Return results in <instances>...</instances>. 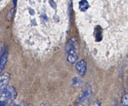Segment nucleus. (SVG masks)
Instances as JSON below:
<instances>
[{
    "label": "nucleus",
    "instance_id": "nucleus-18",
    "mask_svg": "<svg viewBox=\"0 0 128 106\" xmlns=\"http://www.w3.org/2000/svg\"></svg>",
    "mask_w": 128,
    "mask_h": 106
},
{
    "label": "nucleus",
    "instance_id": "nucleus-9",
    "mask_svg": "<svg viewBox=\"0 0 128 106\" xmlns=\"http://www.w3.org/2000/svg\"><path fill=\"white\" fill-rule=\"evenodd\" d=\"M121 106H128V94L125 95L121 102Z\"/></svg>",
    "mask_w": 128,
    "mask_h": 106
},
{
    "label": "nucleus",
    "instance_id": "nucleus-15",
    "mask_svg": "<svg viewBox=\"0 0 128 106\" xmlns=\"http://www.w3.org/2000/svg\"><path fill=\"white\" fill-rule=\"evenodd\" d=\"M78 106H84V105H81V104H80V105H79Z\"/></svg>",
    "mask_w": 128,
    "mask_h": 106
},
{
    "label": "nucleus",
    "instance_id": "nucleus-10",
    "mask_svg": "<svg viewBox=\"0 0 128 106\" xmlns=\"http://www.w3.org/2000/svg\"><path fill=\"white\" fill-rule=\"evenodd\" d=\"M10 0H0V10H1L10 2Z\"/></svg>",
    "mask_w": 128,
    "mask_h": 106
},
{
    "label": "nucleus",
    "instance_id": "nucleus-4",
    "mask_svg": "<svg viewBox=\"0 0 128 106\" xmlns=\"http://www.w3.org/2000/svg\"><path fill=\"white\" fill-rule=\"evenodd\" d=\"M76 69L80 76H84L86 70V61L85 60H81L78 62L76 65Z\"/></svg>",
    "mask_w": 128,
    "mask_h": 106
},
{
    "label": "nucleus",
    "instance_id": "nucleus-16",
    "mask_svg": "<svg viewBox=\"0 0 128 106\" xmlns=\"http://www.w3.org/2000/svg\"><path fill=\"white\" fill-rule=\"evenodd\" d=\"M34 106L31 105H28V106Z\"/></svg>",
    "mask_w": 128,
    "mask_h": 106
},
{
    "label": "nucleus",
    "instance_id": "nucleus-2",
    "mask_svg": "<svg viewBox=\"0 0 128 106\" xmlns=\"http://www.w3.org/2000/svg\"><path fill=\"white\" fill-rule=\"evenodd\" d=\"M16 95L13 87L8 86L5 89L0 91V101L5 102L6 100L14 98Z\"/></svg>",
    "mask_w": 128,
    "mask_h": 106
},
{
    "label": "nucleus",
    "instance_id": "nucleus-1",
    "mask_svg": "<svg viewBox=\"0 0 128 106\" xmlns=\"http://www.w3.org/2000/svg\"><path fill=\"white\" fill-rule=\"evenodd\" d=\"M66 48L68 61L71 64L75 63L78 59L80 53V46L77 38L74 37L70 39Z\"/></svg>",
    "mask_w": 128,
    "mask_h": 106
},
{
    "label": "nucleus",
    "instance_id": "nucleus-17",
    "mask_svg": "<svg viewBox=\"0 0 128 106\" xmlns=\"http://www.w3.org/2000/svg\"></svg>",
    "mask_w": 128,
    "mask_h": 106
},
{
    "label": "nucleus",
    "instance_id": "nucleus-14",
    "mask_svg": "<svg viewBox=\"0 0 128 106\" xmlns=\"http://www.w3.org/2000/svg\"><path fill=\"white\" fill-rule=\"evenodd\" d=\"M9 106H18V105H10Z\"/></svg>",
    "mask_w": 128,
    "mask_h": 106
},
{
    "label": "nucleus",
    "instance_id": "nucleus-6",
    "mask_svg": "<svg viewBox=\"0 0 128 106\" xmlns=\"http://www.w3.org/2000/svg\"><path fill=\"white\" fill-rule=\"evenodd\" d=\"M8 51H6L4 52L2 56H1V59H0V74H1L3 71L5 66L8 60Z\"/></svg>",
    "mask_w": 128,
    "mask_h": 106
},
{
    "label": "nucleus",
    "instance_id": "nucleus-3",
    "mask_svg": "<svg viewBox=\"0 0 128 106\" xmlns=\"http://www.w3.org/2000/svg\"><path fill=\"white\" fill-rule=\"evenodd\" d=\"M92 94V91L90 85L88 84L86 85L84 89H83L82 92L79 97V102H84L87 101L91 97Z\"/></svg>",
    "mask_w": 128,
    "mask_h": 106
},
{
    "label": "nucleus",
    "instance_id": "nucleus-12",
    "mask_svg": "<svg viewBox=\"0 0 128 106\" xmlns=\"http://www.w3.org/2000/svg\"><path fill=\"white\" fill-rule=\"evenodd\" d=\"M5 102L4 101H0V106H5Z\"/></svg>",
    "mask_w": 128,
    "mask_h": 106
},
{
    "label": "nucleus",
    "instance_id": "nucleus-7",
    "mask_svg": "<svg viewBox=\"0 0 128 106\" xmlns=\"http://www.w3.org/2000/svg\"><path fill=\"white\" fill-rule=\"evenodd\" d=\"M88 7L89 4L86 0H81L79 2V8L81 11H85Z\"/></svg>",
    "mask_w": 128,
    "mask_h": 106
},
{
    "label": "nucleus",
    "instance_id": "nucleus-13",
    "mask_svg": "<svg viewBox=\"0 0 128 106\" xmlns=\"http://www.w3.org/2000/svg\"><path fill=\"white\" fill-rule=\"evenodd\" d=\"M41 106H50L48 104H43L41 105Z\"/></svg>",
    "mask_w": 128,
    "mask_h": 106
},
{
    "label": "nucleus",
    "instance_id": "nucleus-11",
    "mask_svg": "<svg viewBox=\"0 0 128 106\" xmlns=\"http://www.w3.org/2000/svg\"><path fill=\"white\" fill-rule=\"evenodd\" d=\"M91 106H100V103H99L98 102H95Z\"/></svg>",
    "mask_w": 128,
    "mask_h": 106
},
{
    "label": "nucleus",
    "instance_id": "nucleus-8",
    "mask_svg": "<svg viewBox=\"0 0 128 106\" xmlns=\"http://www.w3.org/2000/svg\"><path fill=\"white\" fill-rule=\"evenodd\" d=\"M72 85L74 87H78L82 84V80L77 77H75L72 80Z\"/></svg>",
    "mask_w": 128,
    "mask_h": 106
},
{
    "label": "nucleus",
    "instance_id": "nucleus-5",
    "mask_svg": "<svg viewBox=\"0 0 128 106\" xmlns=\"http://www.w3.org/2000/svg\"><path fill=\"white\" fill-rule=\"evenodd\" d=\"M10 79V74L8 73L5 72L0 77V91L5 89L8 86Z\"/></svg>",
    "mask_w": 128,
    "mask_h": 106
}]
</instances>
